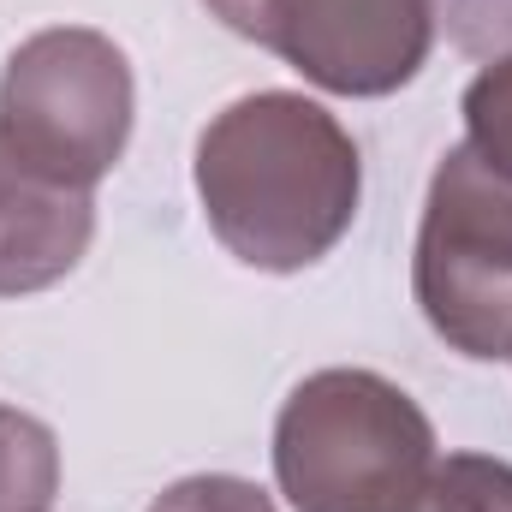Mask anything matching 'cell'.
Listing matches in <instances>:
<instances>
[{
    "label": "cell",
    "instance_id": "obj_1",
    "mask_svg": "<svg viewBox=\"0 0 512 512\" xmlns=\"http://www.w3.org/2000/svg\"><path fill=\"white\" fill-rule=\"evenodd\" d=\"M364 197L352 131L298 90H256L197 137V203L209 233L256 274H298L334 251Z\"/></svg>",
    "mask_w": 512,
    "mask_h": 512
},
{
    "label": "cell",
    "instance_id": "obj_2",
    "mask_svg": "<svg viewBox=\"0 0 512 512\" xmlns=\"http://www.w3.org/2000/svg\"><path fill=\"white\" fill-rule=\"evenodd\" d=\"M435 459V423L376 370H316L274 417V483L292 512H411Z\"/></svg>",
    "mask_w": 512,
    "mask_h": 512
},
{
    "label": "cell",
    "instance_id": "obj_3",
    "mask_svg": "<svg viewBox=\"0 0 512 512\" xmlns=\"http://www.w3.org/2000/svg\"><path fill=\"white\" fill-rule=\"evenodd\" d=\"M137 84L114 36L84 24L36 30L0 72V143L30 167L96 191L131 143Z\"/></svg>",
    "mask_w": 512,
    "mask_h": 512
},
{
    "label": "cell",
    "instance_id": "obj_4",
    "mask_svg": "<svg viewBox=\"0 0 512 512\" xmlns=\"http://www.w3.org/2000/svg\"><path fill=\"white\" fill-rule=\"evenodd\" d=\"M411 292L459 358H512V179L453 143L429 179Z\"/></svg>",
    "mask_w": 512,
    "mask_h": 512
},
{
    "label": "cell",
    "instance_id": "obj_5",
    "mask_svg": "<svg viewBox=\"0 0 512 512\" xmlns=\"http://www.w3.org/2000/svg\"><path fill=\"white\" fill-rule=\"evenodd\" d=\"M233 36L280 54L328 96L405 90L435 48L441 0H203Z\"/></svg>",
    "mask_w": 512,
    "mask_h": 512
},
{
    "label": "cell",
    "instance_id": "obj_6",
    "mask_svg": "<svg viewBox=\"0 0 512 512\" xmlns=\"http://www.w3.org/2000/svg\"><path fill=\"white\" fill-rule=\"evenodd\" d=\"M96 239V191L66 185L0 143V298L60 286Z\"/></svg>",
    "mask_w": 512,
    "mask_h": 512
},
{
    "label": "cell",
    "instance_id": "obj_7",
    "mask_svg": "<svg viewBox=\"0 0 512 512\" xmlns=\"http://www.w3.org/2000/svg\"><path fill=\"white\" fill-rule=\"evenodd\" d=\"M60 441L42 417L0 405V512H54Z\"/></svg>",
    "mask_w": 512,
    "mask_h": 512
},
{
    "label": "cell",
    "instance_id": "obj_8",
    "mask_svg": "<svg viewBox=\"0 0 512 512\" xmlns=\"http://www.w3.org/2000/svg\"><path fill=\"white\" fill-rule=\"evenodd\" d=\"M411 512H512V465L489 453H447Z\"/></svg>",
    "mask_w": 512,
    "mask_h": 512
},
{
    "label": "cell",
    "instance_id": "obj_9",
    "mask_svg": "<svg viewBox=\"0 0 512 512\" xmlns=\"http://www.w3.org/2000/svg\"><path fill=\"white\" fill-rule=\"evenodd\" d=\"M459 114H465V149L489 161L501 179H512V60H489L465 84Z\"/></svg>",
    "mask_w": 512,
    "mask_h": 512
},
{
    "label": "cell",
    "instance_id": "obj_10",
    "mask_svg": "<svg viewBox=\"0 0 512 512\" xmlns=\"http://www.w3.org/2000/svg\"><path fill=\"white\" fill-rule=\"evenodd\" d=\"M149 512H280L251 477H227V471H203V477H179L167 483Z\"/></svg>",
    "mask_w": 512,
    "mask_h": 512
},
{
    "label": "cell",
    "instance_id": "obj_11",
    "mask_svg": "<svg viewBox=\"0 0 512 512\" xmlns=\"http://www.w3.org/2000/svg\"><path fill=\"white\" fill-rule=\"evenodd\" d=\"M447 36L471 60H512V0H447Z\"/></svg>",
    "mask_w": 512,
    "mask_h": 512
}]
</instances>
